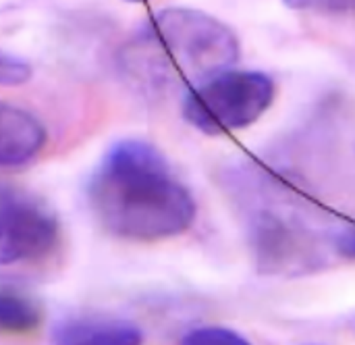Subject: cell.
<instances>
[{
  "mask_svg": "<svg viewBox=\"0 0 355 345\" xmlns=\"http://www.w3.org/2000/svg\"><path fill=\"white\" fill-rule=\"evenodd\" d=\"M46 144V129L27 110L0 102V167L33 160Z\"/></svg>",
  "mask_w": 355,
  "mask_h": 345,
  "instance_id": "obj_6",
  "label": "cell"
},
{
  "mask_svg": "<svg viewBox=\"0 0 355 345\" xmlns=\"http://www.w3.org/2000/svg\"><path fill=\"white\" fill-rule=\"evenodd\" d=\"M335 254H339V256H343L347 260H355V223L337 231V235H335Z\"/></svg>",
  "mask_w": 355,
  "mask_h": 345,
  "instance_id": "obj_12",
  "label": "cell"
},
{
  "mask_svg": "<svg viewBox=\"0 0 355 345\" xmlns=\"http://www.w3.org/2000/svg\"><path fill=\"white\" fill-rule=\"evenodd\" d=\"M183 344L187 345H245L248 339L229 329V327H216V325H208V327H198L191 329L189 333H185Z\"/></svg>",
  "mask_w": 355,
  "mask_h": 345,
  "instance_id": "obj_9",
  "label": "cell"
},
{
  "mask_svg": "<svg viewBox=\"0 0 355 345\" xmlns=\"http://www.w3.org/2000/svg\"><path fill=\"white\" fill-rule=\"evenodd\" d=\"M239 40L220 19L196 8L152 15L121 48L119 69L141 94H185L239 60Z\"/></svg>",
  "mask_w": 355,
  "mask_h": 345,
  "instance_id": "obj_3",
  "label": "cell"
},
{
  "mask_svg": "<svg viewBox=\"0 0 355 345\" xmlns=\"http://www.w3.org/2000/svg\"><path fill=\"white\" fill-rule=\"evenodd\" d=\"M131 2H144V0H131Z\"/></svg>",
  "mask_w": 355,
  "mask_h": 345,
  "instance_id": "obj_13",
  "label": "cell"
},
{
  "mask_svg": "<svg viewBox=\"0 0 355 345\" xmlns=\"http://www.w3.org/2000/svg\"><path fill=\"white\" fill-rule=\"evenodd\" d=\"M56 237V217L42 202L15 190L0 192V267L46 256Z\"/></svg>",
  "mask_w": 355,
  "mask_h": 345,
  "instance_id": "obj_5",
  "label": "cell"
},
{
  "mask_svg": "<svg viewBox=\"0 0 355 345\" xmlns=\"http://www.w3.org/2000/svg\"><path fill=\"white\" fill-rule=\"evenodd\" d=\"M293 10L320 15H355V0H283Z\"/></svg>",
  "mask_w": 355,
  "mask_h": 345,
  "instance_id": "obj_10",
  "label": "cell"
},
{
  "mask_svg": "<svg viewBox=\"0 0 355 345\" xmlns=\"http://www.w3.org/2000/svg\"><path fill=\"white\" fill-rule=\"evenodd\" d=\"M227 192L245 233L256 269L272 277L320 271L335 252V235L291 183L260 162H237L223 171Z\"/></svg>",
  "mask_w": 355,
  "mask_h": 345,
  "instance_id": "obj_1",
  "label": "cell"
},
{
  "mask_svg": "<svg viewBox=\"0 0 355 345\" xmlns=\"http://www.w3.org/2000/svg\"><path fill=\"white\" fill-rule=\"evenodd\" d=\"M275 94L266 73L231 67L183 94V117L206 135H225L254 125L272 106Z\"/></svg>",
  "mask_w": 355,
  "mask_h": 345,
  "instance_id": "obj_4",
  "label": "cell"
},
{
  "mask_svg": "<svg viewBox=\"0 0 355 345\" xmlns=\"http://www.w3.org/2000/svg\"><path fill=\"white\" fill-rule=\"evenodd\" d=\"M52 339L64 345H137L144 335L137 325L123 319L73 317L54 327Z\"/></svg>",
  "mask_w": 355,
  "mask_h": 345,
  "instance_id": "obj_7",
  "label": "cell"
},
{
  "mask_svg": "<svg viewBox=\"0 0 355 345\" xmlns=\"http://www.w3.org/2000/svg\"><path fill=\"white\" fill-rule=\"evenodd\" d=\"M98 223L112 235L158 242L181 235L196 219V200L158 148L141 140L114 144L87 183Z\"/></svg>",
  "mask_w": 355,
  "mask_h": 345,
  "instance_id": "obj_2",
  "label": "cell"
},
{
  "mask_svg": "<svg viewBox=\"0 0 355 345\" xmlns=\"http://www.w3.org/2000/svg\"><path fill=\"white\" fill-rule=\"evenodd\" d=\"M40 308L27 296L0 292V331L25 333L40 325Z\"/></svg>",
  "mask_w": 355,
  "mask_h": 345,
  "instance_id": "obj_8",
  "label": "cell"
},
{
  "mask_svg": "<svg viewBox=\"0 0 355 345\" xmlns=\"http://www.w3.org/2000/svg\"><path fill=\"white\" fill-rule=\"evenodd\" d=\"M31 77V67L4 50H0V85H21Z\"/></svg>",
  "mask_w": 355,
  "mask_h": 345,
  "instance_id": "obj_11",
  "label": "cell"
}]
</instances>
